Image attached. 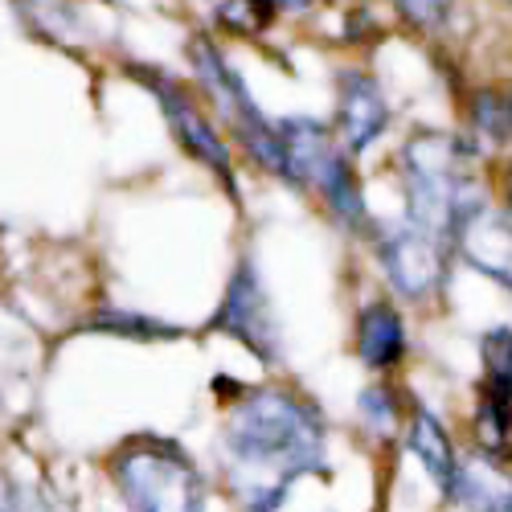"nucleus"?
Here are the masks:
<instances>
[{
    "label": "nucleus",
    "mask_w": 512,
    "mask_h": 512,
    "mask_svg": "<svg viewBox=\"0 0 512 512\" xmlns=\"http://www.w3.org/2000/svg\"><path fill=\"white\" fill-rule=\"evenodd\" d=\"M324 472V418L295 390L250 386L222 422V484L238 512H279L300 476Z\"/></svg>",
    "instance_id": "f257e3e1"
},
{
    "label": "nucleus",
    "mask_w": 512,
    "mask_h": 512,
    "mask_svg": "<svg viewBox=\"0 0 512 512\" xmlns=\"http://www.w3.org/2000/svg\"><path fill=\"white\" fill-rule=\"evenodd\" d=\"M406 189L410 226L459 250L463 230L484 213V189L476 181L472 152L447 132H418L406 140Z\"/></svg>",
    "instance_id": "f03ea898"
},
{
    "label": "nucleus",
    "mask_w": 512,
    "mask_h": 512,
    "mask_svg": "<svg viewBox=\"0 0 512 512\" xmlns=\"http://www.w3.org/2000/svg\"><path fill=\"white\" fill-rule=\"evenodd\" d=\"M111 480L127 512H205L209 488L193 455L160 435H136L111 455Z\"/></svg>",
    "instance_id": "7ed1b4c3"
},
{
    "label": "nucleus",
    "mask_w": 512,
    "mask_h": 512,
    "mask_svg": "<svg viewBox=\"0 0 512 512\" xmlns=\"http://www.w3.org/2000/svg\"><path fill=\"white\" fill-rule=\"evenodd\" d=\"M189 58H193V70L201 78V87L209 91L213 107H218V115L226 119V127H234L238 140L246 144V152L259 160L267 173L283 177V152H279V132L275 123L254 107V99L246 95V82L242 74L222 58V50L213 46L209 37H193L189 41Z\"/></svg>",
    "instance_id": "20e7f679"
},
{
    "label": "nucleus",
    "mask_w": 512,
    "mask_h": 512,
    "mask_svg": "<svg viewBox=\"0 0 512 512\" xmlns=\"http://www.w3.org/2000/svg\"><path fill=\"white\" fill-rule=\"evenodd\" d=\"M476 439L492 463L512 467V328H488L480 340Z\"/></svg>",
    "instance_id": "39448f33"
},
{
    "label": "nucleus",
    "mask_w": 512,
    "mask_h": 512,
    "mask_svg": "<svg viewBox=\"0 0 512 512\" xmlns=\"http://www.w3.org/2000/svg\"><path fill=\"white\" fill-rule=\"evenodd\" d=\"M132 74L144 82V87L160 99V107H164V119H168V127H173V136H177V144L189 152V156H197L201 164H209L213 173L222 177V185H226V193L230 197H238V185H234V168H230V148H226V140L218 136V127H213V119L193 103V95L181 87V82L173 78V74H164V70H144V66H132Z\"/></svg>",
    "instance_id": "423d86ee"
},
{
    "label": "nucleus",
    "mask_w": 512,
    "mask_h": 512,
    "mask_svg": "<svg viewBox=\"0 0 512 512\" xmlns=\"http://www.w3.org/2000/svg\"><path fill=\"white\" fill-rule=\"evenodd\" d=\"M213 328H222L230 336H238L242 345L259 357L263 365L279 361V324H275V308L267 300V291L259 283V271H254L250 259L238 263V271L230 275L226 300L213 316Z\"/></svg>",
    "instance_id": "0eeeda50"
},
{
    "label": "nucleus",
    "mask_w": 512,
    "mask_h": 512,
    "mask_svg": "<svg viewBox=\"0 0 512 512\" xmlns=\"http://www.w3.org/2000/svg\"><path fill=\"white\" fill-rule=\"evenodd\" d=\"M447 254V242L414 230L410 222L386 230V238H381V267L406 300H431L447 283Z\"/></svg>",
    "instance_id": "6e6552de"
},
{
    "label": "nucleus",
    "mask_w": 512,
    "mask_h": 512,
    "mask_svg": "<svg viewBox=\"0 0 512 512\" xmlns=\"http://www.w3.org/2000/svg\"><path fill=\"white\" fill-rule=\"evenodd\" d=\"M406 443L414 451V459L426 467V476L435 480V488L455 500L463 496V463L451 447V435H447V426L439 422L435 410H426L422 402H414V414H410V426H406Z\"/></svg>",
    "instance_id": "1a4fd4ad"
},
{
    "label": "nucleus",
    "mask_w": 512,
    "mask_h": 512,
    "mask_svg": "<svg viewBox=\"0 0 512 512\" xmlns=\"http://www.w3.org/2000/svg\"><path fill=\"white\" fill-rule=\"evenodd\" d=\"M386 95H381L377 78L365 70H345L340 74V136L353 152L369 148L381 132H386Z\"/></svg>",
    "instance_id": "9d476101"
},
{
    "label": "nucleus",
    "mask_w": 512,
    "mask_h": 512,
    "mask_svg": "<svg viewBox=\"0 0 512 512\" xmlns=\"http://www.w3.org/2000/svg\"><path fill=\"white\" fill-rule=\"evenodd\" d=\"M275 132H279V152H283V181L316 185L324 164L336 156L328 127L316 119H283L275 123Z\"/></svg>",
    "instance_id": "9b49d317"
},
{
    "label": "nucleus",
    "mask_w": 512,
    "mask_h": 512,
    "mask_svg": "<svg viewBox=\"0 0 512 512\" xmlns=\"http://www.w3.org/2000/svg\"><path fill=\"white\" fill-rule=\"evenodd\" d=\"M357 357H361L369 369H377V373L394 369V365L406 357V328H402V316H398L386 300L369 304V308L357 316Z\"/></svg>",
    "instance_id": "f8f14e48"
},
{
    "label": "nucleus",
    "mask_w": 512,
    "mask_h": 512,
    "mask_svg": "<svg viewBox=\"0 0 512 512\" xmlns=\"http://www.w3.org/2000/svg\"><path fill=\"white\" fill-rule=\"evenodd\" d=\"M312 189H320L324 205L332 209V218H336L340 226H349V230H361V226H365V197H361V185H357L349 160L340 156V152L324 164V173L316 177Z\"/></svg>",
    "instance_id": "ddd939ff"
},
{
    "label": "nucleus",
    "mask_w": 512,
    "mask_h": 512,
    "mask_svg": "<svg viewBox=\"0 0 512 512\" xmlns=\"http://www.w3.org/2000/svg\"><path fill=\"white\" fill-rule=\"evenodd\" d=\"M459 250L476 267H484L488 275H496L500 283L512 287V230L508 226H496V222H488L484 213H480V218L463 230Z\"/></svg>",
    "instance_id": "4468645a"
},
{
    "label": "nucleus",
    "mask_w": 512,
    "mask_h": 512,
    "mask_svg": "<svg viewBox=\"0 0 512 512\" xmlns=\"http://www.w3.org/2000/svg\"><path fill=\"white\" fill-rule=\"evenodd\" d=\"M357 414L365 422V431L373 439H390L398 431V422H402V410H398V398L390 386H369L357 402Z\"/></svg>",
    "instance_id": "2eb2a0df"
},
{
    "label": "nucleus",
    "mask_w": 512,
    "mask_h": 512,
    "mask_svg": "<svg viewBox=\"0 0 512 512\" xmlns=\"http://www.w3.org/2000/svg\"><path fill=\"white\" fill-rule=\"evenodd\" d=\"M91 328L95 332H115V336H132V340H173V336H181V328H168V324L136 316V312H115V308L91 316Z\"/></svg>",
    "instance_id": "dca6fc26"
},
{
    "label": "nucleus",
    "mask_w": 512,
    "mask_h": 512,
    "mask_svg": "<svg viewBox=\"0 0 512 512\" xmlns=\"http://www.w3.org/2000/svg\"><path fill=\"white\" fill-rule=\"evenodd\" d=\"M472 119L484 136L492 140H512V95H496V91H480L472 103Z\"/></svg>",
    "instance_id": "f3484780"
},
{
    "label": "nucleus",
    "mask_w": 512,
    "mask_h": 512,
    "mask_svg": "<svg viewBox=\"0 0 512 512\" xmlns=\"http://www.w3.org/2000/svg\"><path fill=\"white\" fill-rule=\"evenodd\" d=\"M275 17V5L271 0H226L218 9V21L234 33H263Z\"/></svg>",
    "instance_id": "a211bd4d"
},
{
    "label": "nucleus",
    "mask_w": 512,
    "mask_h": 512,
    "mask_svg": "<svg viewBox=\"0 0 512 512\" xmlns=\"http://www.w3.org/2000/svg\"><path fill=\"white\" fill-rule=\"evenodd\" d=\"M394 5H398L402 21H410L414 29H426V33L439 29L451 13V0H394Z\"/></svg>",
    "instance_id": "6ab92c4d"
},
{
    "label": "nucleus",
    "mask_w": 512,
    "mask_h": 512,
    "mask_svg": "<svg viewBox=\"0 0 512 512\" xmlns=\"http://www.w3.org/2000/svg\"><path fill=\"white\" fill-rule=\"evenodd\" d=\"M0 512H29V504H25V492L17 488V480L0 467Z\"/></svg>",
    "instance_id": "aec40b11"
},
{
    "label": "nucleus",
    "mask_w": 512,
    "mask_h": 512,
    "mask_svg": "<svg viewBox=\"0 0 512 512\" xmlns=\"http://www.w3.org/2000/svg\"><path fill=\"white\" fill-rule=\"evenodd\" d=\"M480 512H512V488H496L480 496Z\"/></svg>",
    "instance_id": "412c9836"
},
{
    "label": "nucleus",
    "mask_w": 512,
    "mask_h": 512,
    "mask_svg": "<svg viewBox=\"0 0 512 512\" xmlns=\"http://www.w3.org/2000/svg\"><path fill=\"white\" fill-rule=\"evenodd\" d=\"M271 5H275V9H308L312 0H271Z\"/></svg>",
    "instance_id": "4be33fe9"
},
{
    "label": "nucleus",
    "mask_w": 512,
    "mask_h": 512,
    "mask_svg": "<svg viewBox=\"0 0 512 512\" xmlns=\"http://www.w3.org/2000/svg\"><path fill=\"white\" fill-rule=\"evenodd\" d=\"M508 230H512V177H508Z\"/></svg>",
    "instance_id": "5701e85b"
}]
</instances>
